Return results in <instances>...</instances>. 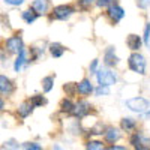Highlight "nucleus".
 I'll return each mask as SVG.
<instances>
[{
    "mask_svg": "<svg viewBox=\"0 0 150 150\" xmlns=\"http://www.w3.org/2000/svg\"><path fill=\"white\" fill-rule=\"evenodd\" d=\"M96 80L99 86H105L110 87L112 84L117 83V75L114 71H111L110 68H101L96 71Z\"/></svg>",
    "mask_w": 150,
    "mask_h": 150,
    "instance_id": "obj_1",
    "label": "nucleus"
},
{
    "mask_svg": "<svg viewBox=\"0 0 150 150\" xmlns=\"http://www.w3.org/2000/svg\"><path fill=\"white\" fill-rule=\"evenodd\" d=\"M128 66L132 72L144 75L146 74V57L140 53H132L128 59Z\"/></svg>",
    "mask_w": 150,
    "mask_h": 150,
    "instance_id": "obj_2",
    "label": "nucleus"
},
{
    "mask_svg": "<svg viewBox=\"0 0 150 150\" xmlns=\"http://www.w3.org/2000/svg\"><path fill=\"white\" fill-rule=\"evenodd\" d=\"M125 105H126V108L131 110L132 112H138V114H143V112H146L150 108V102L146 98H141V96L128 99V101L125 102Z\"/></svg>",
    "mask_w": 150,
    "mask_h": 150,
    "instance_id": "obj_3",
    "label": "nucleus"
},
{
    "mask_svg": "<svg viewBox=\"0 0 150 150\" xmlns=\"http://www.w3.org/2000/svg\"><path fill=\"white\" fill-rule=\"evenodd\" d=\"M23 48H24L23 38L18 36V35L11 36L9 39H6V42H5V50H8V53H11V54H18Z\"/></svg>",
    "mask_w": 150,
    "mask_h": 150,
    "instance_id": "obj_4",
    "label": "nucleus"
},
{
    "mask_svg": "<svg viewBox=\"0 0 150 150\" xmlns=\"http://www.w3.org/2000/svg\"><path fill=\"white\" fill-rule=\"evenodd\" d=\"M75 12V8H72L71 5H59L53 9V20H62V21H66L72 14Z\"/></svg>",
    "mask_w": 150,
    "mask_h": 150,
    "instance_id": "obj_5",
    "label": "nucleus"
},
{
    "mask_svg": "<svg viewBox=\"0 0 150 150\" xmlns=\"http://www.w3.org/2000/svg\"><path fill=\"white\" fill-rule=\"evenodd\" d=\"M89 111H90V104L89 102L87 101H78L74 105V110H72L71 114H74L77 119H83V117H86L87 114H89Z\"/></svg>",
    "mask_w": 150,
    "mask_h": 150,
    "instance_id": "obj_6",
    "label": "nucleus"
},
{
    "mask_svg": "<svg viewBox=\"0 0 150 150\" xmlns=\"http://www.w3.org/2000/svg\"><path fill=\"white\" fill-rule=\"evenodd\" d=\"M104 62H105V65L108 68H112V66H117L119 65L120 59L114 53V47H108L105 50V53H104Z\"/></svg>",
    "mask_w": 150,
    "mask_h": 150,
    "instance_id": "obj_7",
    "label": "nucleus"
},
{
    "mask_svg": "<svg viewBox=\"0 0 150 150\" xmlns=\"http://www.w3.org/2000/svg\"><path fill=\"white\" fill-rule=\"evenodd\" d=\"M108 17L112 23H119L125 17V9L119 5H110L108 6Z\"/></svg>",
    "mask_w": 150,
    "mask_h": 150,
    "instance_id": "obj_8",
    "label": "nucleus"
},
{
    "mask_svg": "<svg viewBox=\"0 0 150 150\" xmlns=\"http://www.w3.org/2000/svg\"><path fill=\"white\" fill-rule=\"evenodd\" d=\"M104 137H105V141H107V143L114 144V143H117V141L120 140L122 134H120V131H119L117 128H114V126H108V128H105Z\"/></svg>",
    "mask_w": 150,
    "mask_h": 150,
    "instance_id": "obj_9",
    "label": "nucleus"
},
{
    "mask_svg": "<svg viewBox=\"0 0 150 150\" xmlns=\"http://www.w3.org/2000/svg\"><path fill=\"white\" fill-rule=\"evenodd\" d=\"M14 92V83H12L6 75H0V93L2 95H11Z\"/></svg>",
    "mask_w": 150,
    "mask_h": 150,
    "instance_id": "obj_10",
    "label": "nucleus"
},
{
    "mask_svg": "<svg viewBox=\"0 0 150 150\" xmlns=\"http://www.w3.org/2000/svg\"><path fill=\"white\" fill-rule=\"evenodd\" d=\"M92 92H93V86H92L90 80L84 78V80H81V81L77 84V93H80V95H83V96H89Z\"/></svg>",
    "mask_w": 150,
    "mask_h": 150,
    "instance_id": "obj_11",
    "label": "nucleus"
},
{
    "mask_svg": "<svg viewBox=\"0 0 150 150\" xmlns=\"http://www.w3.org/2000/svg\"><path fill=\"white\" fill-rule=\"evenodd\" d=\"M126 45H128L129 50H132V51H138V50L141 48V45H143V39L138 35L132 33V35H129L126 38Z\"/></svg>",
    "mask_w": 150,
    "mask_h": 150,
    "instance_id": "obj_12",
    "label": "nucleus"
},
{
    "mask_svg": "<svg viewBox=\"0 0 150 150\" xmlns=\"http://www.w3.org/2000/svg\"><path fill=\"white\" fill-rule=\"evenodd\" d=\"M48 6H50V0H33V3H32V9L38 15L45 14L48 11Z\"/></svg>",
    "mask_w": 150,
    "mask_h": 150,
    "instance_id": "obj_13",
    "label": "nucleus"
},
{
    "mask_svg": "<svg viewBox=\"0 0 150 150\" xmlns=\"http://www.w3.org/2000/svg\"><path fill=\"white\" fill-rule=\"evenodd\" d=\"M144 143H146V140H144V137H143L141 132H134V134L129 137V144H131L132 147H135V150L144 147Z\"/></svg>",
    "mask_w": 150,
    "mask_h": 150,
    "instance_id": "obj_14",
    "label": "nucleus"
},
{
    "mask_svg": "<svg viewBox=\"0 0 150 150\" xmlns=\"http://www.w3.org/2000/svg\"><path fill=\"white\" fill-rule=\"evenodd\" d=\"M50 54H51L53 57L59 59L65 54V47L59 44V42H53V44H50Z\"/></svg>",
    "mask_w": 150,
    "mask_h": 150,
    "instance_id": "obj_15",
    "label": "nucleus"
},
{
    "mask_svg": "<svg viewBox=\"0 0 150 150\" xmlns=\"http://www.w3.org/2000/svg\"><path fill=\"white\" fill-rule=\"evenodd\" d=\"M27 63V56H26V50H21V51L18 53V57H17V60H15V63H14V69H15V72H20L21 71V68H23V65H26Z\"/></svg>",
    "mask_w": 150,
    "mask_h": 150,
    "instance_id": "obj_16",
    "label": "nucleus"
},
{
    "mask_svg": "<svg viewBox=\"0 0 150 150\" xmlns=\"http://www.w3.org/2000/svg\"><path fill=\"white\" fill-rule=\"evenodd\" d=\"M32 111H33V107L30 105V102L26 101V102L20 104V107H18V116L23 117V119H26V117H29L32 114Z\"/></svg>",
    "mask_w": 150,
    "mask_h": 150,
    "instance_id": "obj_17",
    "label": "nucleus"
},
{
    "mask_svg": "<svg viewBox=\"0 0 150 150\" xmlns=\"http://www.w3.org/2000/svg\"><path fill=\"white\" fill-rule=\"evenodd\" d=\"M120 126H122V129H123V131L129 132V131H134V129H135L137 122H135V119H132V117H125V119H122Z\"/></svg>",
    "mask_w": 150,
    "mask_h": 150,
    "instance_id": "obj_18",
    "label": "nucleus"
},
{
    "mask_svg": "<svg viewBox=\"0 0 150 150\" xmlns=\"http://www.w3.org/2000/svg\"><path fill=\"white\" fill-rule=\"evenodd\" d=\"M86 150H107V147L99 140H90L86 143Z\"/></svg>",
    "mask_w": 150,
    "mask_h": 150,
    "instance_id": "obj_19",
    "label": "nucleus"
},
{
    "mask_svg": "<svg viewBox=\"0 0 150 150\" xmlns=\"http://www.w3.org/2000/svg\"><path fill=\"white\" fill-rule=\"evenodd\" d=\"M21 17H23V20L26 21L27 24H33V23L38 20V17H39V15H38L33 9H27V11H24V12H23V15H21Z\"/></svg>",
    "mask_w": 150,
    "mask_h": 150,
    "instance_id": "obj_20",
    "label": "nucleus"
},
{
    "mask_svg": "<svg viewBox=\"0 0 150 150\" xmlns=\"http://www.w3.org/2000/svg\"><path fill=\"white\" fill-rule=\"evenodd\" d=\"M2 149H3V150H18V149H21V144H20L18 140H15V138H9V140H6V141L3 143Z\"/></svg>",
    "mask_w": 150,
    "mask_h": 150,
    "instance_id": "obj_21",
    "label": "nucleus"
},
{
    "mask_svg": "<svg viewBox=\"0 0 150 150\" xmlns=\"http://www.w3.org/2000/svg\"><path fill=\"white\" fill-rule=\"evenodd\" d=\"M30 105L33 107V108H36V107H41V105H45L47 104V99L42 96V95H35V96H32L30 98Z\"/></svg>",
    "mask_w": 150,
    "mask_h": 150,
    "instance_id": "obj_22",
    "label": "nucleus"
},
{
    "mask_svg": "<svg viewBox=\"0 0 150 150\" xmlns=\"http://www.w3.org/2000/svg\"><path fill=\"white\" fill-rule=\"evenodd\" d=\"M74 105H75V104L71 101L69 98H65L63 101L60 102V108H62V111H63V112H68V114H71V112H72Z\"/></svg>",
    "mask_w": 150,
    "mask_h": 150,
    "instance_id": "obj_23",
    "label": "nucleus"
},
{
    "mask_svg": "<svg viewBox=\"0 0 150 150\" xmlns=\"http://www.w3.org/2000/svg\"><path fill=\"white\" fill-rule=\"evenodd\" d=\"M53 86H54V77H45V78H42V90L45 93L51 92Z\"/></svg>",
    "mask_w": 150,
    "mask_h": 150,
    "instance_id": "obj_24",
    "label": "nucleus"
},
{
    "mask_svg": "<svg viewBox=\"0 0 150 150\" xmlns=\"http://www.w3.org/2000/svg\"><path fill=\"white\" fill-rule=\"evenodd\" d=\"M23 150H44V146L39 143H35V141H27V143H23L21 144Z\"/></svg>",
    "mask_w": 150,
    "mask_h": 150,
    "instance_id": "obj_25",
    "label": "nucleus"
},
{
    "mask_svg": "<svg viewBox=\"0 0 150 150\" xmlns=\"http://www.w3.org/2000/svg\"><path fill=\"white\" fill-rule=\"evenodd\" d=\"M63 90H65L69 96H72V95L77 93V84H75V83H68V84L63 86Z\"/></svg>",
    "mask_w": 150,
    "mask_h": 150,
    "instance_id": "obj_26",
    "label": "nucleus"
},
{
    "mask_svg": "<svg viewBox=\"0 0 150 150\" xmlns=\"http://www.w3.org/2000/svg\"><path fill=\"white\" fill-rule=\"evenodd\" d=\"M143 42L146 44V47H149V48H150V23H147V24H146V27H144Z\"/></svg>",
    "mask_w": 150,
    "mask_h": 150,
    "instance_id": "obj_27",
    "label": "nucleus"
},
{
    "mask_svg": "<svg viewBox=\"0 0 150 150\" xmlns=\"http://www.w3.org/2000/svg\"><path fill=\"white\" fill-rule=\"evenodd\" d=\"M95 92H96V96H107V95H110V87H105V86H98Z\"/></svg>",
    "mask_w": 150,
    "mask_h": 150,
    "instance_id": "obj_28",
    "label": "nucleus"
},
{
    "mask_svg": "<svg viewBox=\"0 0 150 150\" xmlns=\"http://www.w3.org/2000/svg\"><path fill=\"white\" fill-rule=\"evenodd\" d=\"M137 6L140 9H147L150 6V0H137Z\"/></svg>",
    "mask_w": 150,
    "mask_h": 150,
    "instance_id": "obj_29",
    "label": "nucleus"
},
{
    "mask_svg": "<svg viewBox=\"0 0 150 150\" xmlns=\"http://www.w3.org/2000/svg\"><path fill=\"white\" fill-rule=\"evenodd\" d=\"M5 3H8L11 6H21L24 3V0H5Z\"/></svg>",
    "mask_w": 150,
    "mask_h": 150,
    "instance_id": "obj_30",
    "label": "nucleus"
},
{
    "mask_svg": "<svg viewBox=\"0 0 150 150\" xmlns=\"http://www.w3.org/2000/svg\"><path fill=\"white\" fill-rule=\"evenodd\" d=\"M98 63H99V60L98 59H95L92 63H90V66H89V69H90V72L92 74H96V71H98Z\"/></svg>",
    "mask_w": 150,
    "mask_h": 150,
    "instance_id": "obj_31",
    "label": "nucleus"
},
{
    "mask_svg": "<svg viewBox=\"0 0 150 150\" xmlns=\"http://www.w3.org/2000/svg\"><path fill=\"white\" fill-rule=\"evenodd\" d=\"M108 150H129L128 147H125V146H116V144H112L108 147Z\"/></svg>",
    "mask_w": 150,
    "mask_h": 150,
    "instance_id": "obj_32",
    "label": "nucleus"
},
{
    "mask_svg": "<svg viewBox=\"0 0 150 150\" xmlns=\"http://www.w3.org/2000/svg\"><path fill=\"white\" fill-rule=\"evenodd\" d=\"M93 2H95V0H80V5L84 6V8H89Z\"/></svg>",
    "mask_w": 150,
    "mask_h": 150,
    "instance_id": "obj_33",
    "label": "nucleus"
},
{
    "mask_svg": "<svg viewBox=\"0 0 150 150\" xmlns=\"http://www.w3.org/2000/svg\"><path fill=\"white\" fill-rule=\"evenodd\" d=\"M96 5H98L99 8H107V6H110V3H108V2H105V0H98Z\"/></svg>",
    "mask_w": 150,
    "mask_h": 150,
    "instance_id": "obj_34",
    "label": "nucleus"
},
{
    "mask_svg": "<svg viewBox=\"0 0 150 150\" xmlns=\"http://www.w3.org/2000/svg\"><path fill=\"white\" fill-rule=\"evenodd\" d=\"M51 150H65V149H63V147H62V146H60V144H54V146H53V149H51Z\"/></svg>",
    "mask_w": 150,
    "mask_h": 150,
    "instance_id": "obj_35",
    "label": "nucleus"
},
{
    "mask_svg": "<svg viewBox=\"0 0 150 150\" xmlns=\"http://www.w3.org/2000/svg\"><path fill=\"white\" fill-rule=\"evenodd\" d=\"M3 108H5V101H3L2 98H0V111H2Z\"/></svg>",
    "mask_w": 150,
    "mask_h": 150,
    "instance_id": "obj_36",
    "label": "nucleus"
},
{
    "mask_svg": "<svg viewBox=\"0 0 150 150\" xmlns=\"http://www.w3.org/2000/svg\"><path fill=\"white\" fill-rule=\"evenodd\" d=\"M138 150H150V149H147V147H141V149H138Z\"/></svg>",
    "mask_w": 150,
    "mask_h": 150,
    "instance_id": "obj_37",
    "label": "nucleus"
},
{
    "mask_svg": "<svg viewBox=\"0 0 150 150\" xmlns=\"http://www.w3.org/2000/svg\"><path fill=\"white\" fill-rule=\"evenodd\" d=\"M105 2H108V3H110V5H111V3H112V2H114V0H105Z\"/></svg>",
    "mask_w": 150,
    "mask_h": 150,
    "instance_id": "obj_38",
    "label": "nucleus"
},
{
    "mask_svg": "<svg viewBox=\"0 0 150 150\" xmlns=\"http://www.w3.org/2000/svg\"><path fill=\"white\" fill-rule=\"evenodd\" d=\"M146 117H147V119L150 117V111H149V112H147V114H146Z\"/></svg>",
    "mask_w": 150,
    "mask_h": 150,
    "instance_id": "obj_39",
    "label": "nucleus"
}]
</instances>
